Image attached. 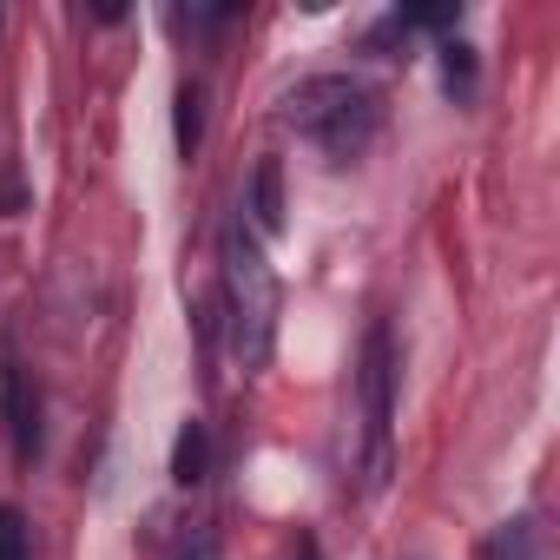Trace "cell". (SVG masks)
<instances>
[{"instance_id":"cell-11","label":"cell","mask_w":560,"mask_h":560,"mask_svg":"<svg viewBox=\"0 0 560 560\" xmlns=\"http://www.w3.org/2000/svg\"><path fill=\"white\" fill-rule=\"evenodd\" d=\"M178 560H218V534H198V540H191Z\"/></svg>"},{"instance_id":"cell-3","label":"cell","mask_w":560,"mask_h":560,"mask_svg":"<svg viewBox=\"0 0 560 560\" xmlns=\"http://www.w3.org/2000/svg\"><path fill=\"white\" fill-rule=\"evenodd\" d=\"M389 409H396V343H389V324L370 330L363 343V481L383 488L389 481Z\"/></svg>"},{"instance_id":"cell-8","label":"cell","mask_w":560,"mask_h":560,"mask_svg":"<svg viewBox=\"0 0 560 560\" xmlns=\"http://www.w3.org/2000/svg\"><path fill=\"white\" fill-rule=\"evenodd\" d=\"M198 106H205V93H198V86H178V152H185V159H191L198 139H205V113H198Z\"/></svg>"},{"instance_id":"cell-2","label":"cell","mask_w":560,"mask_h":560,"mask_svg":"<svg viewBox=\"0 0 560 560\" xmlns=\"http://www.w3.org/2000/svg\"><path fill=\"white\" fill-rule=\"evenodd\" d=\"M291 126L317 139L330 159H357L376 139V93L357 80H304L291 93Z\"/></svg>"},{"instance_id":"cell-7","label":"cell","mask_w":560,"mask_h":560,"mask_svg":"<svg viewBox=\"0 0 560 560\" xmlns=\"http://www.w3.org/2000/svg\"><path fill=\"white\" fill-rule=\"evenodd\" d=\"M481 560H534V521H508V527L481 547Z\"/></svg>"},{"instance_id":"cell-12","label":"cell","mask_w":560,"mask_h":560,"mask_svg":"<svg viewBox=\"0 0 560 560\" xmlns=\"http://www.w3.org/2000/svg\"><path fill=\"white\" fill-rule=\"evenodd\" d=\"M298 560H317V547H311V540H304V547H298Z\"/></svg>"},{"instance_id":"cell-5","label":"cell","mask_w":560,"mask_h":560,"mask_svg":"<svg viewBox=\"0 0 560 560\" xmlns=\"http://www.w3.org/2000/svg\"><path fill=\"white\" fill-rule=\"evenodd\" d=\"M205 468H211V435H205V422H185L178 442H172V481L178 488H198Z\"/></svg>"},{"instance_id":"cell-1","label":"cell","mask_w":560,"mask_h":560,"mask_svg":"<svg viewBox=\"0 0 560 560\" xmlns=\"http://www.w3.org/2000/svg\"><path fill=\"white\" fill-rule=\"evenodd\" d=\"M224 304H231V343L244 363H264L277 343V277L244 224L224 231Z\"/></svg>"},{"instance_id":"cell-9","label":"cell","mask_w":560,"mask_h":560,"mask_svg":"<svg viewBox=\"0 0 560 560\" xmlns=\"http://www.w3.org/2000/svg\"><path fill=\"white\" fill-rule=\"evenodd\" d=\"M34 553V527L21 508H0V560H27Z\"/></svg>"},{"instance_id":"cell-4","label":"cell","mask_w":560,"mask_h":560,"mask_svg":"<svg viewBox=\"0 0 560 560\" xmlns=\"http://www.w3.org/2000/svg\"><path fill=\"white\" fill-rule=\"evenodd\" d=\"M8 422H14V448H21V462L40 448V402H34V389H27V376L21 370H8Z\"/></svg>"},{"instance_id":"cell-10","label":"cell","mask_w":560,"mask_h":560,"mask_svg":"<svg viewBox=\"0 0 560 560\" xmlns=\"http://www.w3.org/2000/svg\"><path fill=\"white\" fill-rule=\"evenodd\" d=\"M442 73H448V86H475V60H468V47H442Z\"/></svg>"},{"instance_id":"cell-6","label":"cell","mask_w":560,"mask_h":560,"mask_svg":"<svg viewBox=\"0 0 560 560\" xmlns=\"http://www.w3.org/2000/svg\"><path fill=\"white\" fill-rule=\"evenodd\" d=\"M250 218L257 231H284V172H277V159H264L250 178Z\"/></svg>"}]
</instances>
